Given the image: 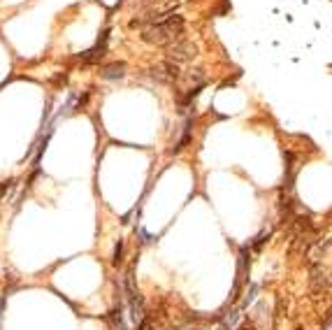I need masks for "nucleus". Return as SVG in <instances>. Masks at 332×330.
<instances>
[{
    "label": "nucleus",
    "instance_id": "obj_1",
    "mask_svg": "<svg viewBox=\"0 0 332 330\" xmlns=\"http://www.w3.org/2000/svg\"><path fill=\"white\" fill-rule=\"evenodd\" d=\"M184 35V19L179 14H167L163 19L153 21V24L144 26L142 31V40L149 45H170V42L179 40Z\"/></svg>",
    "mask_w": 332,
    "mask_h": 330
},
{
    "label": "nucleus",
    "instance_id": "obj_2",
    "mask_svg": "<svg viewBox=\"0 0 332 330\" xmlns=\"http://www.w3.org/2000/svg\"><path fill=\"white\" fill-rule=\"evenodd\" d=\"M195 56H197V47L184 35L167 45V61L170 63H188Z\"/></svg>",
    "mask_w": 332,
    "mask_h": 330
},
{
    "label": "nucleus",
    "instance_id": "obj_3",
    "mask_svg": "<svg viewBox=\"0 0 332 330\" xmlns=\"http://www.w3.org/2000/svg\"><path fill=\"white\" fill-rule=\"evenodd\" d=\"M149 75L156 81H163V84H174V81L179 79V68H176V63L163 61V63H156V65L151 68Z\"/></svg>",
    "mask_w": 332,
    "mask_h": 330
},
{
    "label": "nucleus",
    "instance_id": "obj_4",
    "mask_svg": "<svg viewBox=\"0 0 332 330\" xmlns=\"http://www.w3.org/2000/svg\"><path fill=\"white\" fill-rule=\"evenodd\" d=\"M126 77V63H112V65L102 68V79H123Z\"/></svg>",
    "mask_w": 332,
    "mask_h": 330
},
{
    "label": "nucleus",
    "instance_id": "obj_5",
    "mask_svg": "<svg viewBox=\"0 0 332 330\" xmlns=\"http://www.w3.org/2000/svg\"><path fill=\"white\" fill-rule=\"evenodd\" d=\"M105 51H107V47H105V42H102V45H98L96 49L86 51L84 56H81V61H84V63H98L102 56H105Z\"/></svg>",
    "mask_w": 332,
    "mask_h": 330
},
{
    "label": "nucleus",
    "instance_id": "obj_6",
    "mask_svg": "<svg viewBox=\"0 0 332 330\" xmlns=\"http://www.w3.org/2000/svg\"><path fill=\"white\" fill-rule=\"evenodd\" d=\"M188 330H191V328H188ZM193 330H197V328H193Z\"/></svg>",
    "mask_w": 332,
    "mask_h": 330
}]
</instances>
